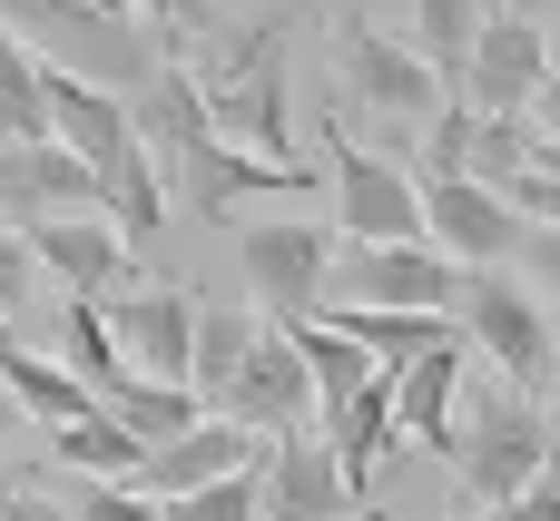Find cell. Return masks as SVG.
I'll use <instances>...</instances> for the list:
<instances>
[{
	"label": "cell",
	"mask_w": 560,
	"mask_h": 521,
	"mask_svg": "<svg viewBox=\"0 0 560 521\" xmlns=\"http://www.w3.org/2000/svg\"><path fill=\"white\" fill-rule=\"evenodd\" d=\"M128 118H138V138H148V158H158L167 197H177V207H197V217H236V197H295V187H305V167L246 158V148L207 118V99H197V79H187L177 59L128 99Z\"/></svg>",
	"instance_id": "cell-1"
},
{
	"label": "cell",
	"mask_w": 560,
	"mask_h": 521,
	"mask_svg": "<svg viewBox=\"0 0 560 521\" xmlns=\"http://www.w3.org/2000/svg\"><path fill=\"white\" fill-rule=\"evenodd\" d=\"M305 0H266L246 30H197L177 39V69L197 79L207 118L246 148V158H276L295 167V128H285V30H295Z\"/></svg>",
	"instance_id": "cell-2"
},
{
	"label": "cell",
	"mask_w": 560,
	"mask_h": 521,
	"mask_svg": "<svg viewBox=\"0 0 560 521\" xmlns=\"http://www.w3.org/2000/svg\"><path fill=\"white\" fill-rule=\"evenodd\" d=\"M0 30H10L30 59L79 69V79H98V89H118V99H138V89L177 59L148 20H108V10H89V0H0Z\"/></svg>",
	"instance_id": "cell-3"
},
{
	"label": "cell",
	"mask_w": 560,
	"mask_h": 521,
	"mask_svg": "<svg viewBox=\"0 0 560 521\" xmlns=\"http://www.w3.org/2000/svg\"><path fill=\"white\" fill-rule=\"evenodd\" d=\"M551 453H560V433H551V414H541V394H512V384H492V394L453 424V483H463L492 521L551 473Z\"/></svg>",
	"instance_id": "cell-4"
},
{
	"label": "cell",
	"mask_w": 560,
	"mask_h": 521,
	"mask_svg": "<svg viewBox=\"0 0 560 521\" xmlns=\"http://www.w3.org/2000/svg\"><path fill=\"white\" fill-rule=\"evenodd\" d=\"M325 177H335V236L345 246H433L423 177H404V158L364 148L345 118H325Z\"/></svg>",
	"instance_id": "cell-5"
},
{
	"label": "cell",
	"mask_w": 560,
	"mask_h": 521,
	"mask_svg": "<svg viewBox=\"0 0 560 521\" xmlns=\"http://www.w3.org/2000/svg\"><path fill=\"white\" fill-rule=\"evenodd\" d=\"M325 39H335V79L364 99V118H394V128H413V138L443 118V99H453V89H443V69H433L413 39L374 30L354 0H335V30H325Z\"/></svg>",
	"instance_id": "cell-6"
},
{
	"label": "cell",
	"mask_w": 560,
	"mask_h": 521,
	"mask_svg": "<svg viewBox=\"0 0 560 521\" xmlns=\"http://www.w3.org/2000/svg\"><path fill=\"white\" fill-rule=\"evenodd\" d=\"M335 246L315 217H246L236 227V276H246V305L266 325H315L325 315V276H335Z\"/></svg>",
	"instance_id": "cell-7"
},
{
	"label": "cell",
	"mask_w": 560,
	"mask_h": 521,
	"mask_svg": "<svg viewBox=\"0 0 560 521\" xmlns=\"http://www.w3.org/2000/svg\"><path fill=\"white\" fill-rule=\"evenodd\" d=\"M463 335H472V355H492V374L512 394H551V305L512 266H463Z\"/></svg>",
	"instance_id": "cell-8"
},
{
	"label": "cell",
	"mask_w": 560,
	"mask_h": 521,
	"mask_svg": "<svg viewBox=\"0 0 560 521\" xmlns=\"http://www.w3.org/2000/svg\"><path fill=\"white\" fill-rule=\"evenodd\" d=\"M335 305H374V315H453L463 325V266L443 246H335L325 276V315Z\"/></svg>",
	"instance_id": "cell-9"
},
{
	"label": "cell",
	"mask_w": 560,
	"mask_h": 521,
	"mask_svg": "<svg viewBox=\"0 0 560 521\" xmlns=\"http://www.w3.org/2000/svg\"><path fill=\"white\" fill-rule=\"evenodd\" d=\"M108 335H118L128 374H148V384H187V394H197V296H187L177 276L108 296Z\"/></svg>",
	"instance_id": "cell-10"
},
{
	"label": "cell",
	"mask_w": 560,
	"mask_h": 521,
	"mask_svg": "<svg viewBox=\"0 0 560 521\" xmlns=\"http://www.w3.org/2000/svg\"><path fill=\"white\" fill-rule=\"evenodd\" d=\"M217 424H246V433H305V424H325V394H315V364H305V345L285 335V325H266L256 335V355H246V374H236V394L217 404Z\"/></svg>",
	"instance_id": "cell-11"
},
{
	"label": "cell",
	"mask_w": 560,
	"mask_h": 521,
	"mask_svg": "<svg viewBox=\"0 0 560 521\" xmlns=\"http://www.w3.org/2000/svg\"><path fill=\"white\" fill-rule=\"evenodd\" d=\"M59 217H108V187L89 158H69L59 138H30V148H0V227H59Z\"/></svg>",
	"instance_id": "cell-12"
},
{
	"label": "cell",
	"mask_w": 560,
	"mask_h": 521,
	"mask_svg": "<svg viewBox=\"0 0 560 521\" xmlns=\"http://www.w3.org/2000/svg\"><path fill=\"white\" fill-rule=\"evenodd\" d=\"M354 512H364V493H354L325 424L266 443V521H354Z\"/></svg>",
	"instance_id": "cell-13"
},
{
	"label": "cell",
	"mask_w": 560,
	"mask_h": 521,
	"mask_svg": "<svg viewBox=\"0 0 560 521\" xmlns=\"http://www.w3.org/2000/svg\"><path fill=\"white\" fill-rule=\"evenodd\" d=\"M423 227H433V246L453 256V266H522V207L502 197V187H482V177H433L423 187Z\"/></svg>",
	"instance_id": "cell-14"
},
{
	"label": "cell",
	"mask_w": 560,
	"mask_h": 521,
	"mask_svg": "<svg viewBox=\"0 0 560 521\" xmlns=\"http://www.w3.org/2000/svg\"><path fill=\"white\" fill-rule=\"evenodd\" d=\"M541 89H551V30H541V20H512V10H492V30H482V49H472L463 99H472L482 118H532V108H541Z\"/></svg>",
	"instance_id": "cell-15"
},
{
	"label": "cell",
	"mask_w": 560,
	"mask_h": 521,
	"mask_svg": "<svg viewBox=\"0 0 560 521\" xmlns=\"http://www.w3.org/2000/svg\"><path fill=\"white\" fill-rule=\"evenodd\" d=\"M256 463H266V433L207 414L197 433H177L167 453L138 463V493H148V502H187V493H207V483H226V473H256Z\"/></svg>",
	"instance_id": "cell-16"
},
{
	"label": "cell",
	"mask_w": 560,
	"mask_h": 521,
	"mask_svg": "<svg viewBox=\"0 0 560 521\" xmlns=\"http://www.w3.org/2000/svg\"><path fill=\"white\" fill-rule=\"evenodd\" d=\"M463 364H472V335H453V345H433L423 364H404V374H394V424H404V443H413V453H443V463H453Z\"/></svg>",
	"instance_id": "cell-17"
},
{
	"label": "cell",
	"mask_w": 560,
	"mask_h": 521,
	"mask_svg": "<svg viewBox=\"0 0 560 521\" xmlns=\"http://www.w3.org/2000/svg\"><path fill=\"white\" fill-rule=\"evenodd\" d=\"M30 256H39V276H59V296H128L118 276H128V236L108 227V217H59V227H30Z\"/></svg>",
	"instance_id": "cell-18"
},
{
	"label": "cell",
	"mask_w": 560,
	"mask_h": 521,
	"mask_svg": "<svg viewBox=\"0 0 560 521\" xmlns=\"http://www.w3.org/2000/svg\"><path fill=\"white\" fill-rule=\"evenodd\" d=\"M0 394H10V404H20V414H30L39 433H59V424L98 414V394H89V384H79V374L59 364V355H30L20 335L0 345Z\"/></svg>",
	"instance_id": "cell-19"
},
{
	"label": "cell",
	"mask_w": 560,
	"mask_h": 521,
	"mask_svg": "<svg viewBox=\"0 0 560 521\" xmlns=\"http://www.w3.org/2000/svg\"><path fill=\"white\" fill-rule=\"evenodd\" d=\"M49 443V463L59 473H79V483H138V463H148V443L98 404V414H79V424H59V433H39Z\"/></svg>",
	"instance_id": "cell-20"
},
{
	"label": "cell",
	"mask_w": 560,
	"mask_h": 521,
	"mask_svg": "<svg viewBox=\"0 0 560 521\" xmlns=\"http://www.w3.org/2000/svg\"><path fill=\"white\" fill-rule=\"evenodd\" d=\"M325 325H335V335H354L384 374H404V364H423L433 345H453V335H463L453 315H374V305H335Z\"/></svg>",
	"instance_id": "cell-21"
},
{
	"label": "cell",
	"mask_w": 560,
	"mask_h": 521,
	"mask_svg": "<svg viewBox=\"0 0 560 521\" xmlns=\"http://www.w3.org/2000/svg\"><path fill=\"white\" fill-rule=\"evenodd\" d=\"M482 30H492V0H413V49L443 69V89L463 99V79H472V49H482Z\"/></svg>",
	"instance_id": "cell-22"
},
{
	"label": "cell",
	"mask_w": 560,
	"mask_h": 521,
	"mask_svg": "<svg viewBox=\"0 0 560 521\" xmlns=\"http://www.w3.org/2000/svg\"><path fill=\"white\" fill-rule=\"evenodd\" d=\"M256 335H266V315H246V305H197V404H207V414L236 394Z\"/></svg>",
	"instance_id": "cell-23"
},
{
	"label": "cell",
	"mask_w": 560,
	"mask_h": 521,
	"mask_svg": "<svg viewBox=\"0 0 560 521\" xmlns=\"http://www.w3.org/2000/svg\"><path fill=\"white\" fill-rule=\"evenodd\" d=\"M325 433H335V453H345V473H354V493L384 473V453L404 443V424H394V374H374L345 414H325Z\"/></svg>",
	"instance_id": "cell-24"
},
{
	"label": "cell",
	"mask_w": 560,
	"mask_h": 521,
	"mask_svg": "<svg viewBox=\"0 0 560 521\" xmlns=\"http://www.w3.org/2000/svg\"><path fill=\"white\" fill-rule=\"evenodd\" d=\"M108 414H118V424H128L148 453H167L177 433H197V424H207V404H197L187 384H148V374H128V384L108 394Z\"/></svg>",
	"instance_id": "cell-25"
},
{
	"label": "cell",
	"mask_w": 560,
	"mask_h": 521,
	"mask_svg": "<svg viewBox=\"0 0 560 521\" xmlns=\"http://www.w3.org/2000/svg\"><path fill=\"white\" fill-rule=\"evenodd\" d=\"M285 335L305 345V364H315V394H325V414H345V404H354V394H364V384L384 374V364H374V355H364L354 335H335L325 315H315V325H285Z\"/></svg>",
	"instance_id": "cell-26"
},
{
	"label": "cell",
	"mask_w": 560,
	"mask_h": 521,
	"mask_svg": "<svg viewBox=\"0 0 560 521\" xmlns=\"http://www.w3.org/2000/svg\"><path fill=\"white\" fill-rule=\"evenodd\" d=\"M49 138V99H39V59L0 30V148H30Z\"/></svg>",
	"instance_id": "cell-27"
},
{
	"label": "cell",
	"mask_w": 560,
	"mask_h": 521,
	"mask_svg": "<svg viewBox=\"0 0 560 521\" xmlns=\"http://www.w3.org/2000/svg\"><path fill=\"white\" fill-rule=\"evenodd\" d=\"M472 138H482V108H472V99H443V118L413 138V158H423V187H433V177H472Z\"/></svg>",
	"instance_id": "cell-28"
},
{
	"label": "cell",
	"mask_w": 560,
	"mask_h": 521,
	"mask_svg": "<svg viewBox=\"0 0 560 521\" xmlns=\"http://www.w3.org/2000/svg\"><path fill=\"white\" fill-rule=\"evenodd\" d=\"M532 158H541V118H482V138H472V177L482 187L532 177Z\"/></svg>",
	"instance_id": "cell-29"
},
{
	"label": "cell",
	"mask_w": 560,
	"mask_h": 521,
	"mask_svg": "<svg viewBox=\"0 0 560 521\" xmlns=\"http://www.w3.org/2000/svg\"><path fill=\"white\" fill-rule=\"evenodd\" d=\"M167 521H266V463H256V473H226V483H207V493H187V502H167Z\"/></svg>",
	"instance_id": "cell-30"
},
{
	"label": "cell",
	"mask_w": 560,
	"mask_h": 521,
	"mask_svg": "<svg viewBox=\"0 0 560 521\" xmlns=\"http://www.w3.org/2000/svg\"><path fill=\"white\" fill-rule=\"evenodd\" d=\"M59 502H69V521H167V502H148L138 483H79Z\"/></svg>",
	"instance_id": "cell-31"
},
{
	"label": "cell",
	"mask_w": 560,
	"mask_h": 521,
	"mask_svg": "<svg viewBox=\"0 0 560 521\" xmlns=\"http://www.w3.org/2000/svg\"><path fill=\"white\" fill-rule=\"evenodd\" d=\"M128 10H138L167 49H177V39H197V30H217V20H207V0H128Z\"/></svg>",
	"instance_id": "cell-32"
},
{
	"label": "cell",
	"mask_w": 560,
	"mask_h": 521,
	"mask_svg": "<svg viewBox=\"0 0 560 521\" xmlns=\"http://www.w3.org/2000/svg\"><path fill=\"white\" fill-rule=\"evenodd\" d=\"M522 276H532V296L560 315V227H532L522 236Z\"/></svg>",
	"instance_id": "cell-33"
},
{
	"label": "cell",
	"mask_w": 560,
	"mask_h": 521,
	"mask_svg": "<svg viewBox=\"0 0 560 521\" xmlns=\"http://www.w3.org/2000/svg\"><path fill=\"white\" fill-rule=\"evenodd\" d=\"M30 276H39L30 236H20V227H0V315H20V305H30Z\"/></svg>",
	"instance_id": "cell-34"
},
{
	"label": "cell",
	"mask_w": 560,
	"mask_h": 521,
	"mask_svg": "<svg viewBox=\"0 0 560 521\" xmlns=\"http://www.w3.org/2000/svg\"><path fill=\"white\" fill-rule=\"evenodd\" d=\"M20 433H39V424H30L20 404H0V512H10V493H20V453H10Z\"/></svg>",
	"instance_id": "cell-35"
},
{
	"label": "cell",
	"mask_w": 560,
	"mask_h": 521,
	"mask_svg": "<svg viewBox=\"0 0 560 521\" xmlns=\"http://www.w3.org/2000/svg\"><path fill=\"white\" fill-rule=\"evenodd\" d=\"M502 521H560V453H551V473H541V483H532V493H522Z\"/></svg>",
	"instance_id": "cell-36"
},
{
	"label": "cell",
	"mask_w": 560,
	"mask_h": 521,
	"mask_svg": "<svg viewBox=\"0 0 560 521\" xmlns=\"http://www.w3.org/2000/svg\"><path fill=\"white\" fill-rule=\"evenodd\" d=\"M0 521H69V502H59V493H39V483H20V493H10V512Z\"/></svg>",
	"instance_id": "cell-37"
},
{
	"label": "cell",
	"mask_w": 560,
	"mask_h": 521,
	"mask_svg": "<svg viewBox=\"0 0 560 521\" xmlns=\"http://www.w3.org/2000/svg\"><path fill=\"white\" fill-rule=\"evenodd\" d=\"M532 118H541V128L560 138V69H551V89H541V108H532Z\"/></svg>",
	"instance_id": "cell-38"
},
{
	"label": "cell",
	"mask_w": 560,
	"mask_h": 521,
	"mask_svg": "<svg viewBox=\"0 0 560 521\" xmlns=\"http://www.w3.org/2000/svg\"><path fill=\"white\" fill-rule=\"evenodd\" d=\"M502 10H512V20H541V10H560V0H502Z\"/></svg>",
	"instance_id": "cell-39"
},
{
	"label": "cell",
	"mask_w": 560,
	"mask_h": 521,
	"mask_svg": "<svg viewBox=\"0 0 560 521\" xmlns=\"http://www.w3.org/2000/svg\"><path fill=\"white\" fill-rule=\"evenodd\" d=\"M551 404H560V364H551Z\"/></svg>",
	"instance_id": "cell-40"
},
{
	"label": "cell",
	"mask_w": 560,
	"mask_h": 521,
	"mask_svg": "<svg viewBox=\"0 0 560 521\" xmlns=\"http://www.w3.org/2000/svg\"><path fill=\"white\" fill-rule=\"evenodd\" d=\"M453 521H492V512H453Z\"/></svg>",
	"instance_id": "cell-41"
},
{
	"label": "cell",
	"mask_w": 560,
	"mask_h": 521,
	"mask_svg": "<svg viewBox=\"0 0 560 521\" xmlns=\"http://www.w3.org/2000/svg\"><path fill=\"white\" fill-rule=\"evenodd\" d=\"M0 345H10V315H0Z\"/></svg>",
	"instance_id": "cell-42"
},
{
	"label": "cell",
	"mask_w": 560,
	"mask_h": 521,
	"mask_svg": "<svg viewBox=\"0 0 560 521\" xmlns=\"http://www.w3.org/2000/svg\"><path fill=\"white\" fill-rule=\"evenodd\" d=\"M0 404H10V394H0Z\"/></svg>",
	"instance_id": "cell-43"
}]
</instances>
